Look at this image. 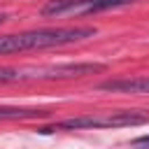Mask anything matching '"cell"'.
I'll return each mask as SVG.
<instances>
[{
	"label": "cell",
	"mask_w": 149,
	"mask_h": 149,
	"mask_svg": "<svg viewBox=\"0 0 149 149\" xmlns=\"http://www.w3.org/2000/svg\"><path fill=\"white\" fill-rule=\"evenodd\" d=\"M137 0H49L42 7L44 16H86L114 7H123Z\"/></svg>",
	"instance_id": "3957f363"
},
{
	"label": "cell",
	"mask_w": 149,
	"mask_h": 149,
	"mask_svg": "<svg viewBox=\"0 0 149 149\" xmlns=\"http://www.w3.org/2000/svg\"><path fill=\"white\" fill-rule=\"evenodd\" d=\"M5 19H7V14H5V12H0V23H2Z\"/></svg>",
	"instance_id": "9c48e42d"
},
{
	"label": "cell",
	"mask_w": 149,
	"mask_h": 149,
	"mask_svg": "<svg viewBox=\"0 0 149 149\" xmlns=\"http://www.w3.org/2000/svg\"><path fill=\"white\" fill-rule=\"evenodd\" d=\"M135 144H137V147H140V144H147V147H149V137H140V140H135Z\"/></svg>",
	"instance_id": "ba28073f"
},
{
	"label": "cell",
	"mask_w": 149,
	"mask_h": 149,
	"mask_svg": "<svg viewBox=\"0 0 149 149\" xmlns=\"http://www.w3.org/2000/svg\"><path fill=\"white\" fill-rule=\"evenodd\" d=\"M37 114H44L40 109H16V107H0V121L2 119H30V116H37Z\"/></svg>",
	"instance_id": "8992f818"
},
{
	"label": "cell",
	"mask_w": 149,
	"mask_h": 149,
	"mask_svg": "<svg viewBox=\"0 0 149 149\" xmlns=\"http://www.w3.org/2000/svg\"><path fill=\"white\" fill-rule=\"evenodd\" d=\"M149 116L140 112H98V114H84V116H72L63 119L51 128H40L42 133H51L56 128L65 130H81V128H123V126H142L147 123Z\"/></svg>",
	"instance_id": "7a4b0ae2"
},
{
	"label": "cell",
	"mask_w": 149,
	"mask_h": 149,
	"mask_svg": "<svg viewBox=\"0 0 149 149\" xmlns=\"http://www.w3.org/2000/svg\"><path fill=\"white\" fill-rule=\"evenodd\" d=\"M102 91L114 93H149V77H135V79H109L100 84Z\"/></svg>",
	"instance_id": "5b68a950"
},
{
	"label": "cell",
	"mask_w": 149,
	"mask_h": 149,
	"mask_svg": "<svg viewBox=\"0 0 149 149\" xmlns=\"http://www.w3.org/2000/svg\"><path fill=\"white\" fill-rule=\"evenodd\" d=\"M102 63H61V65H37V68H19L21 79H70L81 74L102 72Z\"/></svg>",
	"instance_id": "277c9868"
},
{
	"label": "cell",
	"mask_w": 149,
	"mask_h": 149,
	"mask_svg": "<svg viewBox=\"0 0 149 149\" xmlns=\"http://www.w3.org/2000/svg\"><path fill=\"white\" fill-rule=\"evenodd\" d=\"M95 35V28L88 26H74V28H44V30H30L19 35H5L0 37V56L16 54V51H33V49H49L61 44L81 42Z\"/></svg>",
	"instance_id": "6da1fadb"
},
{
	"label": "cell",
	"mask_w": 149,
	"mask_h": 149,
	"mask_svg": "<svg viewBox=\"0 0 149 149\" xmlns=\"http://www.w3.org/2000/svg\"><path fill=\"white\" fill-rule=\"evenodd\" d=\"M19 81V68H0V84Z\"/></svg>",
	"instance_id": "52a82bcc"
}]
</instances>
